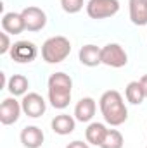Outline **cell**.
Here are the masks:
<instances>
[{"label": "cell", "mask_w": 147, "mask_h": 148, "mask_svg": "<svg viewBox=\"0 0 147 148\" xmlns=\"http://www.w3.org/2000/svg\"><path fill=\"white\" fill-rule=\"evenodd\" d=\"M19 138H21V143L24 148H40L43 145L45 134L38 126H26V127H23Z\"/></svg>", "instance_id": "obj_12"}, {"label": "cell", "mask_w": 147, "mask_h": 148, "mask_svg": "<svg viewBox=\"0 0 147 148\" xmlns=\"http://www.w3.org/2000/svg\"><path fill=\"white\" fill-rule=\"evenodd\" d=\"M10 59L17 64H30L37 59L38 55V48L33 41H28V40H19L16 43H12V48H10Z\"/></svg>", "instance_id": "obj_6"}, {"label": "cell", "mask_w": 147, "mask_h": 148, "mask_svg": "<svg viewBox=\"0 0 147 148\" xmlns=\"http://www.w3.org/2000/svg\"><path fill=\"white\" fill-rule=\"evenodd\" d=\"M139 81H140V84H142V88H144V93H146V98H147V74H144Z\"/></svg>", "instance_id": "obj_23"}, {"label": "cell", "mask_w": 147, "mask_h": 148, "mask_svg": "<svg viewBox=\"0 0 147 148\" xmlns=\"http://www.w3.org/2000/svg\"><path fill=\"white\" fill-rule=\"evenodd\" d=\"M2 29L9 35H21L23 31H26L24 26V19L21 16V12H7L2 16Z\"/></svg>", "instance_id": "obj_13"}, {"label": "cell", "mask_w": 147, "mask_h": 148, "mask_svg": "<svg viewBox=\"0 0 147 148\" xmlns=\"http://www.w3.org/2000/svg\"><path fill=\"white\" fill-rule=\"evenodd\" d=\"M119 12V0H88L87 2V14L90 19L101 21L112 17Z\"/></svg>", "instance_id": "obj_4"}, {"label": "cell", "mask_w": 147, "mask_h": 148, "mask_svg": "<svg viewBox=\"0 0 147 148\" xmlns=\"http://www.w3.org/2000/svg\"><path fill=\"white\" fill-rule=\"evenodd\" d=\"M128 14L135 26H147V0H128Z\"/></svg>", "instance_id": "obj_15"}, {"label": "cell", "mask_w": 147, "mask_h": 148, "mask_svg": "<svg viewBox=\"0 0 147 148\" xmlns=\"http://www.w3.org/2000/svg\"><path fill=\"white\" fill-rule=\"evenodd\" d=\"M85 5V0H61V7L64 12L68 14H76L83 9Z\"/></svg>", "instance_id": "obj_20"}, {"label": "cell", "mask_w": 147, "mask_h": 148, "mask_svg": "<svg viewBox=\"0 0 147 148\" xmlns=\"http://www.w3.org/2000/svg\"><path fill=\"white\" fill-rule=\"evenodd\" d=\"M99 109H101L104 121L112 127L125 124L128 119V109L125 105V100H123L121 93L116 90H107L101 95Z\"/></svg>", "instance_id": "obj_1"}, {"label": "cell", "mask_w": 147, "mask_h": 148, "mask_svg": "<svg viewBox=\"0 0 147 148\" xmlns=\"http://www.w3.org/2000/svg\"><path fill=\"white\" fill-rule=\"evenodd\" d=\"M97 112V103L92 97L81 98L74 107V119L78 122H90Z\"/></svg>", "instance_id": "obj_11"}, {"label": "cell", "mask_w": 147, "mask_h": 148, "mask_svg": "<svg viewBox=\"0 0 147 148\" xmlns=\"http://www.w3.org/2000/svg\"><path fill=\"white\" fill-rule=\"evenodd\" d=\"M30 88V81L23 74H12L7 83V90L12 97H24Z\"/></svg>", "instance_id": "obj_17"}, {"label": "cell", "mask_w": 147, "mask_h": 148, "mask_svg": "<svg viewBox=\"0 0 147 148\" xmlns=\"http://www.w3.org/2000/svg\"><path fill=\"white\" fill-rule=\"evenodd\" d=\"M101 59H102L104 66L114 67V69L125 67L128 64V53L119 43H107L106 47H102Z\"/></svg>", "instance_id": "obj_5"}, {"label": "cell", "mask_w": 147, "mask_h": 148, "mask_svg": "<svg viewBox=\"0 0 147 148\" xmlns=\"http://www.w3.org/2000/svg\"><path fill=\"white\" fill-rule=\"evenodd\" d=\"M146 148H147V147H146Z\"/></svg>", "instance_id": "obj_24"}, {"label": "cell", "mask_w": 147, "mask_h": 148, "mask_svg": "<svg viewBox=\"0 0 147 148\" xmlns=\"http://www.w3.org/2000/svg\"><path fill=\"white\" fill-rule=\"evenodd\" d=\"M21 112H23L21 102H17L16 97H7L0 103V122L3 126L16 124L21 117Z\"/></svg>", "instance_id": "obj_8"}, {"label": "cell", "mask_w": 147, "mask_h": 148, "mask_svg": "<svg viewBox=\"0 0 147 148\" xmlns=\"http://www.w3.org/2000/svg\"><path fill=\"white\" fill-rule=\"evenodd\" d=\"M123 145H125L123 134L118 129H109L106 138H104V141H102V145H101V148H123Z\"/></svg>", "instance_id": "obj_19"}, {"label": "cell", "mask_w": 147, "mask_h": 148, "mask_svg": "<svg viewBox=\"0 0 147 148\" xmlns=\"http://www.w3.org/2000/svg\"><path fill=\"white\" fill-rule=\"evenodd\" d=\"M71 93H73V79L69 74H50V77L47 81V95H49V102L54 109L64 110L71 102Z\"/></svg>", "instance_id": "obj_2"}, {"label": "cell", "mask_w": 147, "mask_h": 148, "mask_svg": "<svg viewBox=\"0 0 147 148\" xmlns=\"http://www.w3.org/2000/svg\"><path fill=\"white\" fill-rule=\"evenodd\" d=\"M101 52L102 48H99L97 45H83L78 52V60L85 66V67H97L102 64V59H101Z\"/></svg>", "instance_id": "obj_10"}, {"label": "cell", "mask_w": 147, "mask_h": 148, "mask_svg": "<svg viewBox=\"0 0 147 148\" xmlns=\"http://www.w3.org/2000/svg\"><path fill=\"white\" fill-rule=\"evenodd\" d=\"M50 127L55 134L59 136H66V134H71L76 127V119L69 114H59L52 119L50 122Z\"/></svg>", "instance_id": "obj_14"}, {"label": "cell", "mask_w": 147, "mask_h": 148, "mask_svg": "<svg viewBox=\"0 0 147 148\" xmlns=\"http://www.w3.org/2000/svg\"><path fill=\"white\" fill-rule=\"evenodd\" d=\"M66 148H90V143H85V141L74 140V141H71V143H68Z\"/></svg>", "instance_id": "obj_22"}, {"label": "cell", "mask_w": 147, "mask_h": 148, "mask_svg": "<svg viewBox=\"0 0 147 148\" xmlns=\"http://www.w3.org/2000/svg\"><path fill=\"white\" fill-rule=\"evenodd\" d=\"M21 107H23V112L28 117L38 119V117H42L45 114V110H47V102L38 93H26L23 97V100H21Z\"/></svg>", "instance_id": "obj_9"}, {"label": "cell", "mask_w": 147, "mask_h": 148, "mask_svg": "<svg viewBox=\"0 0 147 148\" xmlns=\"http://www.w3.org/2000/svg\"><path fill=\"white\" fill-rule=\"evenodd\" d=\"M0 38H2V47H0V53L2 55H5V53H9L10 52V48H12V45H10V40H9V33H0Z\"/></svg>", "instance_id": "obj_21"}, {"label": "cell", "mask_w": 147, "mask_h": 148, "mask_svg": "<svg viewBox=\"0 0 147 148\" xmlns=\"http://www.w3.org/2000/svg\"><path fill=\"white\" fill-rule=\"evenodd\" d=\"M21 16L24 19V26H26V31L30 33H37L42 31L47 24V14L45 10H42L40 7L35 5H28L21 10Z\"/></svg>", "instance_id": "obj_7"}, {"label": "cell", "mask_w": 147, "mask_h": 148, "mask_svg": "<svg viewBox=\"0 0 147 148\" xmlns=\"http://www.w3.org/2000/svg\"><path fill=\"white\" fill-rule=\"evenodd\" d=\"M71 53V41L66 36H50L42 45V59L47 64H61Z\"/></svg>", "instance_id": "obj_3"}, {"label": "cell", "mask_w": 147, "mask_h": 148, "mask_svg": "<svg viewBox=\"0 0 147 148\" xmlns=\"http://www.w3.org/2000/svg\"><path fill=\"white\" fill-rule=\"evenodd\" d=\"M125 97H126V102H130L132 105H140L146 100V93L140 81H130L125 88Z\"/></svg>", "instance_id": "obj_18"}, {"label": "cell", "mask_w": 147, "mask_h": 148, "mask_svg": "<svg viewBox=\"0 0 147 148\" xmlns=\"http://www.w3.org/2000/svg\"><path fill=\"white\" fill-rule=\"evenodd\" d=\"M107 131L109 129L106 127V124H102V122H90L88 127L85 129L87 143H90L94 147H101L104 138H106V134H107Z\"/></svg>", "instance_id": "obj_16"}]
</instances>
